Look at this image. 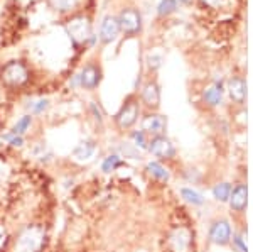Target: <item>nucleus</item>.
I'll return each mask as SVG.
<instances>
[{"instance_id":"nucleus-1","label":"nucleus","mask_w":253,"mask_h":252,"mask_svg":"<svg viewBox=\"0 0 253 252\" xmlns=\"http://www.w3.org/2000/svg\"><path fill=\"white\" fill-rule=\"evenodd\" d=\"M46 242L44 229L39 225H29L15 239V252H41Z\"/></svg>"},{"instance_id":"nucleus-5","label":"nucleus","mask_w":253,"mask_h":252,"mask_svg":"<svg viewBox=\"0 0 253 252\" xmlns=\"http://www.w3.org/2000/svg\"><path fill=\"white\" fill-rule=\"evenodd\" d=\"M147 151L152 156L159 157V159H174L175 156V148L170 142V139H167L166 136H156L149 141L147 146Z\"/></svg>"},{"instance_id":"nucleus-27","label":"nucleus","mask_w":253,"mask_h":252,"mask_svg":"<svg viewBox=\"0 0 253 252\" xmlns=\"http://www.w3.org/2000/svg\"><path fill=\"white\" fill-rule=\"evenodd\" d=\"M175 7H177L175 0H161V3H159V7H157V12H159V15H169L175 10Z\"/></svg>"},{"instance_id":"nucleus-18","label":"nucleus","mask_w":253,"mask_h":252,"mask_svg":"<svg viewBox=\"0 0 253 252\" xmlns=\"http://www.w3.org/2000/svg\"><path fill=\"white\" fill-rule=\"evenodd\" d=\"M145 171L149 173L152 178L159 180V181H169V178H170V174H169V171H167V168H164V166H162L159 161L147 162Z\"/></svg>"},{"instance_id":"nucleus-22","label":"nucleus","mask_w":253,"mask_h":252,"mask_svg":"<svg viewBox=\"0 0 253 252\" xmlns=\"http://www.w3.org/2000/svg\"><path fill=\"white\" fill-rule=\"evenodd\" d=\"M51 107V101L47 99H38V100H31L27 103V110L31 115H41V113L47 112V108Z\"/></svg>"},{"instance_id":"nucleus-15","label":"nucleus","mask_w":253,"mask_h":252,"mask_svg":"<svg viewBox=\"0 0 253 252\" xmlns=\"http://www.w3.org/2000/svg\"><path fill=\"white\" fill-rule=\"evenodd\" d=\"M31 152H32V156H34L39 162H42V164H49V162L54 159V154H52L51 149L47 148L46 142H36V144L31 148Z\"/></svg>"},{"instance_id":"nucleus-10","label":"nucleus","mask_w":253,"mask_h":252,"mask_svg":"<svg viewBox=\"0 0 253 252\" xmlns=\"http://www.w3.org/2000/svg\"><path fill=\"white\" fill-rule=\"evenodd\" d=\"M210 241L216 246H226L231 241V225L226 220H216L210 229Z\"/></svg>"},{"instance_id":"nucleus-11","label":"nucleus","mask_w":253,"mask_h":252,"mask_svg":"<svg viewBox=\"0 0 253 252\" xmlns=\"http://www.w3.org/2000/svg\"><path fill=\"white\" fill-rule=\"evenodd\" d=\"M120 34V24H118V17L115 15H107L101 20L100 26V41L103 44H108L112 41H115Z\"/></svg>"},{"instance_id":"nucleus-26","label":"nucleus","mask_w":253,"mask_h":252,"mask_svg":"<svg viewBox=\"0 0 253 252\" xmlns=\"http://www.w3.org/2000/svg\"><path fill=\"white\" fill-rule=\"evenodd\" d=\"M2 139L7 141V144L14 149H22L24 146H26V139H24V136H15V134H12L10 131L2 134Z\"/></svg>"},{"instance_id":"nucleus-2","label":"nucleus","mask_w":253,"mask_h":252,"mask_svg":"<svg viewBox=\"0 0 253 252\" xmlns=\"http://www.w3.org/2000/svg\"><path fill=\"white\" fill-rule=\"evenodd\" d=\"M66 32L75 44H95L96 36H93L91 22L84 15H76L66 22Z\"/></svg>"},{"instance_id":"nucleus-31","label":"nucleus","mask_w":253,"mask_h":252,"mask_svg":"<svg viewBox=\"0 0 253 252\" xmlns=\"http://www.w3.org/2000/svg\"><path fill=\"white\" fill-rule=\"evenodd\" d=\"M175 2H177V0H175ZM179 2H181V3H191L193 0H179Z\"/></svg>"},{"instance_id":"nucleus-9","label":"nucleus","mask_w":253,"mask_h":252,"mask_svg":"<svg viewBox=\"0 0 253 252\" xmlns=\"http://www.w3.org/2000/svg\"><path fill=\"white\" fill-rule=\"evenodd\" d=\"M167 129V119L161 113H149L142 119V131L147 136H164Z\"/></svg>"},{"instance_id":"nucleus-17","label":"nucleus","mask_w":253,"mask_h":252,"mask_svg":"<svg viewBox=\"0 0 253 252\" xmlns=\"http://www.w3.org/2000/svg\"><path fill=\"white\" fill-rule=\"evenodd\" d=\"M223 85L221 83H213L205 90V100L206 103H210L211 107H216V105L221 103L223 99Z\"/></svg>"},{"instance_id":"nucleus-25","label":"nucleus","mask_w":253,"mask_h":252,"mask_svg":"<svg viewBox=\"0 0 253 252\" xmlns=\"http://www.w3.org/2000/svg\"><path fill=\"white\" fill-rule=\"evenodd\" d=\"M49 5L58 12H69L78 5V0H47Z\"/></svg>"},{"instance_id":"nucleus-16","label":"nucleus","mask_w":253,"mask_h":252,"mask_svg":"<svg viewBox=\"0 0 253 252\" xmlns=\"http://www.w3.org/2000/svg\"><path fill=\"white\" fill-rule=\"evenodd\" d=\"M122 166H125V161L122 159V156H120V154H117V152H112V154H108V156L103 157L100 168H101V171L108 174V173L117 171V169L122 168Z\"/></svg>"},{"instance_id":"nucleus-23","label":"nucleus","mask_w":253,"mask_h":252,"mask_svg":"<svg viewBox=\"0 0 253 252\" xmlns=\"http://www.w3.org/2000/svg\"><path fill=\"white\" fill-rule=\"evenodd\" d=\"M231 195V185L230 183H218L213 188V197L218 202H228Z\"/></svg>"},{"instance_id":"nucleus-29","label":"nucleus","mask_w":253,"mask_h":252,"mask_svg":"<svg viewBox=\"0 0 253 252\" xmlns=\"http://www.w3.org/2000/svg\"><path fill=\"white\" fill-rule=\"evenodd\" d=\"M69 87H71V88H80V75H78V73L71 76V80H69Z\"/></svg>"},{"instance_id":"nucleus-20","label":"nucleus","mask_w":253,"mask_h":252,"mask_svg":"<svg viewBox=\"0 0 253 252\" xmlns=\"http://www.w3.org/2000/svg\"><path fill=\"white\" fill-rule=\"evenodd\" d=\"M117 154H120L125 159H140V151L132 144V142H120V146L117 148Z\"/></svg>"},{"instance_id":"nucleus-4","label":"nucleus","mask_w":253,"mask_h":252,"mask_svg":"<svg viewBox=\"0 0 253 252\" xmlns=\"http://www.w3.org/2000/svg\"><path fill=\"white\" fill-rule=\"evenodd\" d=\"M138 115H140V105H138V100H135L133 97H130V99L125 100V103L120 107V110L117 112L115 122L120 129H130L138 120Z\"/></svg>"},{"instance_id":"nucleus-28","label":"nucleus","mask_w":253,"mask_h":252,"mask_svg":"<svg viewBox=\"0 0 253 252\" xmlns=\"http://www.w3.org/2000/svg\"><path fill=\"white\" fill-rule=\"evenodd\" d=\"M89 112H91V115H93V119L96 120V124L98 125H103V112H101V108L98 107V103L96 101H89Z\"/></svg>"},{"instance_id":"nucleus-19","label":"nucleus","mask_w":253,"mask_h":252,"mask_svg":"<svg viewBox=\"0 0 253 252\" xmlns=\"http://www.w3.org/2000/svg\"><path fill=\"white\" fill-rule=\"evenodd\" d=\"M32 115L31 113H26V115H22L20 119L15 122L14 127L10 129L12 134H15V136H26L27 132H29V129L32 127Z\"/></svg>"},{"instance_id":"nucleus-24","label":"nucleus","mask_w":253,"mask_h":252,"mask_svg":"<svg viewBox=\"0 0 253 252\" xmlns=\"http://www.w3.org/2000/svg\"><path fill=\"white\" fill-rule=\"evenodd\" d=\"M130 139L132 144L135 146L138 151H147V146H149V139H147V134L142 131H132L130 132Z\"/></svg>"},{"instance_id":"nucleus-12","label":"nucleus","mask_w":253,"mask_h":252,"mask_svg":"<svg viewBox=\"0 0 253 252\" xmlns=\"http://www.w3.org/2000/svg\"><path fill=\"white\" fill-rule=\"evenodd\" d=\"M142 101L150 108H157L159 103H161V88L156 81H150L144 87L142 90Z\"/></svg>"},{"instance_id":"nucleus-7","label":"nucleus","mask_w":253,"mask_h":252,"mask_svg":"<svg viewBox=\"0 0 253 252\" xmlns=\"http://www.w3.org/2000/svg\"><path fill=\"white\" fill-rule=\"evenodd\" d=\"M118 24H120V31H124L125 34H137L142 27L140 12L135 9H124L118 15Z\"/></svg>"},{"instance_id":"nucleus-6","label":"nucleus","mask_w":253,"mask_h":252,"mask_svg":"<svg viewBox=\"0 0 253 252\" xmlns=\"http://www.w3.org/2000/svg\"><path fill=\"white\" fill-rule=\"evenodd\" d=\"M78 75H80V88H84V90L89 92L98 88V85L101 83V78H103L101 68L95 63H88L86 66H83V70Z\"/></svg>"},{"instance_id":"nucleus-21","label":"nucleus","mask_w":253,"mask_h":252,"mask_svg":"<svg viewBox=\"0 0 253 252\" xmlns=\"http://www.w3.org/2000/svg\"><path fill=\"white\" fill-rule=\"evenodd\" d=\"M181 197L184 198L187 203H191V205H194V206L205 205V197L193 188H181Z\"/></svg>"},{"instance_id":"nucleus-14","label":"nucleus","mask_w":253,"mask_h":252,"mask_svg":"<svg viewBox=\"0 0 253 252\" xmlns=\"http://www.w3.org/2000/svg\"><path fill=\"white\" fill-rule=\"evenodd\" d=\"M228 92H230V97L238 103H243L245 99H247V81L243 78H231L228 81Z\"/></svg>"},{"instance_id":"nucleus-3","label":"nucleus","mask_w":253,"mask_h":252,"mask_svg":"<svg viewBox=\"0 0 253 252\" xmlns=\"http://www.w3.org/2000/svg\"><path fill=\"white\" fill-rule=\"evenodd\" d=\"M0 78L7 87H22L29 81V70L20 61H10L2 68Z\"/></svg>"},{"instance_id":"nucleus-30","label":"nucleus","mask_w":253,"mask_h":252,"mask_svg":"<svg viewBox=\"0 0 253 252\" xmlns=\"http://www.w3.org/2000/svg\"><path fill=\"white\" fill-rule=\"evenodd\" d=\"M235 244L238 246V249L242 251V252H247V246H245V242H243L242 237H235Z\"/></svg>"},{"instance_id":"nucleus-13","label":"nucleus","mask_w":253,"mask_h":252,"mask_svg":"<svg viewBox=\"0 0 253 252\" xmlns=\"http://www.w3.org/2000/svg\"><path fill=\"white\" fill-rule=\"evenodd\" d=\"M247 198H248V190L245 185H238L235 190H231L230 195V205L231 208L236 210V212H243L247 208Z\"/></svg>"},{"instance_id":"nucleus-8","label":"nucleus","mask_w":253,"mask_h":252,"mask_svg":"<svg viewBox=\"0 0 253 252\" xmlns=\"http://www.w3.org/2000/svg\"><path fill=\"white\" fill-rule=\"evenodd\" d=\"M98 151V144L91 139H83L76 144V148L73 149L71 157L73 161L80 162V164H86V162L93 161Z\"/></svg>"}]
</instances>
